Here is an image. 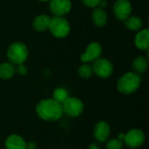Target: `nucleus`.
<instances>
[{
  "label": "nucleus",
  "mask_w": 149,
  "mask_h": 149,
  "mask_svg": "<svg viewBox=\"0 0 149 149\" xmlns=\"http://www.w3.org/2000/svg\"><path fill=\"white\" fill-rule=\"evenodd\" d=\"M81 1L86 6L90 8H94L99 5L100 0H81Z\"/></svg>",
  "instance_id": "obj_22"
},
{
  "label": "nucleus",
  "mask_w": 149,
  "mask_h": 149,
  "mask_svg": "<svg viewBox=\"0 0 149 149\" xmlns=\"http://www.w3.org/2000/svg\"><path fill=\"white\" fill-rule=\"evenodd\" d=\"M93 70V72L100 78H109L113 72V66L112 63L107 58H98L94 61Z\"/></svg>",
  "instance_id": "obj_7"
},
{
  "label": "nucleus",
  "mask_w": 149,
  "mask_h": 149,
  "mask_svg": "<svg viewBox=\"0 0 149 149\" xmlns=\"http://www.w3.org/2000/svg\"><path fill=\"white\" fill-rule=\"evenodd\" d=\"M101 52H102L101 45L97 42H92L87 45L86 52L80 56V60L85 63L95 61L100 58Z\"/></svg>",
  "instance_id": "obj_9"
},
{
  "label": "nucleus",
  "mask_w": 149,
  "mask_h": 149,
  "mask_svg": "<svg viewBox=\"0 0 149 149\" xmlns=\"http://www.w3.org/2000/svg\"><path fill=\"white\" fill-rule=\"evenodd\" d=\"M63 113H65L69 117H78L84 111L83 102L74 97H68L62 104Z\"/></svg>",
  "instance_id": "obj_5"
},
{
  "label": "nucleus",
  "mask_w": 149,
  "mask_h": 149,
  "mask_svg": "<svg viewBox=\"0 0 149 149\" xmlns=\"http://www.w3.org/2000/svg\"><path fill=\"white\" fill-rule=\"evenodd\" d=\"M78 73H79V77H81L82 79H89L93 74V66L91 65L86 63V64L82 65L81 66H79V68L78 69Z\"/></svg>",
  "instance_id": "obj_19"
},
{
  "label": "nucleus",
  "mask_w": 149,
  "mask_h": 149,
  "mask_svg": "<svg viewBox=\"0 0 149 149\" xmlns=\"http://www.w3.org/2000/svg\"><path fill=\"white\" fill-rule=\"evenodd\" d=\"M113 12L119 20L125 21L132 13V5L128 0H117L113 5Z\"/></svg>",
  "instance_id": "obj_8"
},
{
  "label": "nucleus",
  "mask_w": 149,
  "mask_h": 149,
  "mask_svg": "<svg viewBox=\"0 0 149 149\" xmlns=\"http://www.w3.org/2000/svg\"><path fill=\"white\" fill-rule=\"evenodd\" d=\"M87 149H100V147L99 143L93 142V143H91V144L88 146Z\"/></svg>",
  "instance_id": "obj_24"
},
{
  "label": "nucleus",
  "mask_w": 149,
  "mask_h": 149,
  "mask_svg": "<svg viewBox=\"0 0 149 149\" xmlns=\"http://www.w3.org/2000/svg\"><path fill=\"white\" fill-rule=\"evenodd\" d=\"M92 20L98 27H103L107 22V16L102 8H95L92 13Z\"/></svg>",
  "instance_id": "obj_15"
},
{
  "label": "nucleus",
  "mask_w": 149,
  "mask_h": 149,
  "mask_svg": "<svg viewBox=\"0 0 149 149\" xmlns=\"http://www.w3.org/2000/svg\"><path fill=\"white\" fill-rule=\"evenodd\" d=\"M28 49L26 45L21 42L11 44L7 50V58L12 65H21L25 62L28 57Z\"/></svg>",
  "instance_id": "obj_3"
},
{
  "label": "nucleus",
  "mask_w": 149,
  "mask_h": 149,
  "mask_svg": "<svg viewBox=\"0 0 149 149\" xmlns=\"http://www.w3.org/2000/svg\"><path fill=\"white\" fill-rule=\"evenodd\" d=\"M36 113L43 120L56 121L63 115L62 106L53 99H45L38 103Z\"/></svg>",
  "instance_id": "obj_1"
},
{
  "label": "nucleus",
  "mask_w": 149,
  "mask_h": 149,
  "mask_svg": "<svg viewBox=\"0 0 149 149\" xmlns=\"http://www.w3.org/2000/svg\"><path fill=\"white\" fill-rule=\"evenodd\" d=\"M50 22H51V17L49 16L41 14L35 17L32 26L35 31L41 32V31H45L47 29H49Z\"/></svg>",
  "instance_id": "obj_13"
},
{
  "label": "nucleus",
  "mask_w": 149,
  "mask_h": 149,
  "mask_svg": "<svg viewBox=\"0 0 149 149\" xmlns=\"http://www.w3.org/2000/svg\"><path fill=\"white\" fill-rule=\"evenodd\" d=\"M145 134L142 130L134 128L128 131L124 135V143L130 148H138L141 147L145 142Z\"/></svg>",
  "instance_id": "obj_6"
},
{
  "label": "nucleus",
  "mask_w": 149,
  "mask_h": 149,
  "mask_svg": "<svg viewBox=\"0 0 149 149\" xmlns=\"http://www.w3.org/2000/svg\"><path fill=\"white\" fill-rule=\"evenodd\" d=\"M133 69L137 73H143L148 69V60L144 57H139L133 62Z\"/></svg>",
  "instance_id": "obj_18"
},
{
  "label": "nucleus",
  "mask_w": 149,
  "mask_h": 149,
  "mask_svg": "<svg viewBox=\"0 0 149 149\" xmlns=\"http://www.w3.org/2000/svg\"><path fill=\"white\" fill-rule=\"evenodd\" d=\"M39 1H41V2H47V1H50V0H39Z\"/></svg>",
  "instance_id": "obj_27"
},
{
  "label": "nucleus",
  "mask_w": 149,
  "mask_h": 149,
  "mask_svg": "<svg viewBox=\"0 0 149 149\" xmlns=\"http://www.w3.org/2000/svg\"><path fill=\"white\" fill-rule=\"evenodd\" d=\"M27 67L24 65V64H21V65H17V69H16V72L19 74V75H21V76H24V75H25L26 73H27Z\"/></svg>",
  "instance_id": "obj_23"
},
{
  "label": "nucleus",
  "mask_w": 149,
  "mask_h": 149,
  "mask_svg": "<svg viewBox=\"0 0 149 149\" xmlns=\"http://www.w3.org/2000/svg\"><path fill=\"white\" fill-rule=\"evenodd\" d=\"M5 149H26V141L18 134H10L4 142Z\"/></svg>",
  "instance_id": "obj_12"
},
{
  "label": "nucleus",
  "mask_w": 149,
  "mask_h": 149,
  "mask_svg": "<svg viewBox=\"0 0 149 149\" xmlns=\"http://www.w3.org/2000/svg\"><path fill=\"white\" fill-rule=\"evenodd\" d=\"M111 128L107 122L104 120L99 121L93 128V136L100 143L106 142L110 136Z\"/></svg>",
  "instance_id": "obj_11"
},
{
  "label": "nucleus",
  "mask_w": 149,
  "mask_h": 149,
  "mask_svg": "<svg viewBox=\"0 0 149 149\" xmlns=\"http://www.w3.org/2000/svg\"><path fill=\"white\" fill-rule=\"evenodd\" d=\"M124 146L123 141L117 139H112L106 144V149H122Z\"/></svg>",
  "instance_id": "obj_21"
},
{
  "label": "nucleus",
  "mask_w": 149,
  "mask_h": 149,
  "mask_svg": "<svg viewBox=\"0 0 149 149\" xmlns=\"http://www.w3.org/2000/svg\"><path fill=\"white\" fill-rule=\"evenodd\" d=\"M49 30L53 36L58 38H65L70 32V24L68 21L60 16H55L51 18Z\"/></svg>",
  "instance_id": "obj_4"
},
{
  "label": "nucleus",
  "mask_w": 149,
  "mask_h": 149,
  "mask_svg": "<svg viewBox=\"0 0 149 149\" xmlns=\"http://www.w3.org/2000/svg\"><path fill=\"white\" fill-rule=\"evenodd\" d=\"M134 44L140 50H147L149 46V31L148 29L141 31L135 37Z\"/></svg>",
  "instance_id": "obj_14"
},
{
  "label": "nucleus",
  "mask_w": 149,
  "mask_h": 149,
  "mask_svg": "<svg viewBox=\"0 0 149 149\" xmlns=\"http://www.w3.org/2000/svg\"><path fill=\"white\" fill-rule=\"evenodd\" d=\"M68 98V93L64 88H57L53 92V100L62 104Z\"/></svg>",
  "instance_id": "obj_20"
},
{
  "label": "nucleus",
  "mask_w": 149,
  "mask_h": 149,
  "mask_svg": "<svg viewBox=\"0 0 149 149\" xmlns=\"http://www.w3.org/2000/svg\"><path fill=\"white\" fill-rule=\"evenodd\" d=\"M106 5H107V2H106V0H100V3H99L100 8H102V9H103Z\"/></svg>",
  "instance_id": "obj_26"
},
{
  "label": "nucleus",
  "mask_w": 149,
  "mask_h": 149,
  "mask_svg": "<svg viewBox=\"0 0 149 149\" xmlns=\"http://www.w3.org/2000/svg\"><path fill=\"white\" fill-rule=\"evenodd\" d=\"M16 72V68L14 65L10 62H4L0 65V79H9L14 76Z\"/></svg>",
  "instance_id": "obj_16"
},
{
  "label": "nucleus",
  "mask_w": 149,
  "mask_h": 149,
  "mask_svg": "<svg viewBox=\"0 0 149 149\" xmlns=\"http://www.w3.org/2000/svg\"><path fill=\"white\" fill-rule=\"evenodd\" d=\"M72 8L71 0H50V10L55 16L63 17Z\"/></svg>",
  "instance_id": "obj_10"
},
{
  "label": "nucleus",
  "mask_w": 149,
  "mask_h": 149,
  "mask_svg": "<svg viewBox=\"0 0 149 149\" xmlns=\"http://www.w3.org/2000/svg\"><path fill=\"white\" fill-rule=\"evenodd\" d=\"M141 85V78L135 72H127L117 82V89L120 93L128 95L138 90Z\"/></svg>",
  "instance_id": "obj_2"
},
{
  "label": "nucleus",
  "mask_w": 149,
  "mask_h": 149,
  "mask_svg": "<svg viewBox=\"0 0 149 149\" xmlns=\"http://www.w3.org/2000/svg\"><path fill=\"white\" fill-rule=\"evenodd\" d=\"M37 145L34 142H28L26 143V149H36Z\"/></svg>",
  "instance_id": "obj_25"
},
{
  "label": "nucleus",
  "mask_w": 149,
  "mask_h": 149,
  "mask_svg": "<svg viewBox=\"0 0 149 149\" xmlns=\"http://www.w3.org/2000/svg\"><path fill=\"white\" fill-rule=\"evenodd\" d=\"M125 25L127 26V29L135 31H139L141 29L143 25V22L141 18L138 17H131L125 20Z\"/></svg>",
  "instance_id": "obj_17"
}]
</instances>
